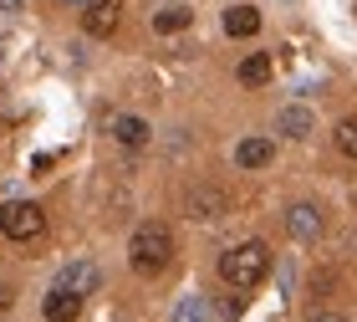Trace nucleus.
Returning <instances> with one entry per match:
<instances>
[{
  "instance_id": "6e6552de",
  "label": "nucleus",
  "mask_w": 357,
  "mask_h": 322,
  "mask_svg": "<svg viewBox=\"0 0 357 322\" xmlns=\"http://www.w3.org/2000/svg\"><path fill=\"white\" fill-rule=\"evenodd\" d=\"M56 281H61V286H72L77 297H92V292H97V281H102V271H97L92 261H67Z\"/></svg>"
},
{
  "instance_id": "0eeeda50",
  "label": "nucleus",
  "mask_w": 357,
  "mask_h": 322,
  "mask_svg": "<svg viewBox=\"0 0 357 322\" xmlns=\"http://www.w3.org/2000/svg\"><path fill=\"white\" fill-rule=\"evenodd\" d=\"M286 230H291V240H321V210L317 205H291Z\"/></svg>"
},
{
  "instance_id": "6ab92c4d",
  "label": "nucleus",
  "mask_w": 357,
  "mask_h": 322,
  "mask_svg": "<svg viewBox=\"0 0 357 322\" xmlns=\"http://www.w3.org/2000/svg\"><path fill=\"white\" fill-rule=\"evenodd\" d=\"M312 322H347V317H337V312H317Z\"/></svg>"
},
{
  "instance_id": "f03ea898",
  "label": "nucleus",
  "mask_w": 357,
  "mask_h": 322,
  "mask_svg": "<svg viewBox=\"0 0 357 322\" xmlns=\"http://www.w3.org/2000/svg\"><path fill=\"white\" fill-rule=\"evenodd\" d=\"M128 256H133V266L143 271V277L164 271L169 256H174V230H169V225H158V220H143L133 230V240H128Z\"/></svg>"
},
{
  "instance_id": "423d86ee",
  "label": "nucleus",
  "mask_w": 357,
  "mask_h": 322,
  "mask_svg": "<svg viewBox=\"0 0 357 322\" xmlns=\"http://www.w3.org/2000/svg\"><path fill=\"white\" fill-rule=\"evenodd\" d=\"M41 312H46V322H77V312H82V297L72 292V286H52L46 292V302H41Z\"/></svg>"
},
{
  "instance_id": "412c9836",
  "label": "nucleus",
  "mask_w": 357,
  "mask_h": 322,
  "mask_svg": "<svg viewBox=\"0 0 357 322\" xmlns=\"http://www.w3.org/2000/svg\"><path fill=\"white\" fill-rule=\"evenodd\" d=\"M67 6H87V0H67Z\"/></svg>"
},
{
  "instance_id": "dca6fc26",
  "label": "nucleus",
  "mask_w": 357,
  "mask_h": 322,
  "mask_svg": "<svg viewBox=\"0 0 357 322\" xmlns=\"http://www.w3.org/2000/svg\"><path fill=\"white\" fill-rule=\"evenodd\" d=\"M332 138H337V154L342 159H357V118H342Z\"/></svg>"
},
{
  "instance_id": "ddd939ff",
  "label": "nucleus",
  "mask_w": 357,
  "mask_h": 322,
  "mask_svg": "<svg viewBox=\"0 0 357 322\" xmlns=\"http://www.w3.org/2000/svg\"><path fill=\"white\" fill-rule=\"evenodd\" d=\"M275 128H281L286 138H306V133H312V108H281Z\"/></svg>"
},
{
  "instance_id": "9b49d317",
  "label": "nucleus",
  "mask_w": 357,
  "mask_h": 322,
  "mask_svg": "<svg viewBox=\"0 0 357 322\" xmlns=\"http://www.w3.org/2000/svg\"><path fill=\"white\" fill-rule=\"evenodd\" d=\"M261 31V10L255 6H230L225 10V36H255Z\"/></svg>"
},
{
  "instance_id": "a211bd4d",
  "label": "nucleus",
  "mask_w": 357,
  "mask_h": 322,
  "mask_svg": "<svg viewBox=\"0 0 357 322\" xmlns=\"http://www.w3.org/2000/svg\"><path fill=\"white\" fill-rule=\"evenodd\" d=\"M21 6H26V0H0V10H6V15H15Z\"/></svg>"
},
{
  "instance_id": "20e7f679",
  "label": "nucleus",
  "mask_w": 357,
  "mask_h": 322,
  "mask_svg": "<svg viewBox=\"0 0 357 322\" xmlns=\"http://www.w3.org/2000/svg\"><path fill=\"white\" fill-rule=\"evenodd\" d=\"M184 210L194 220H225V215H230V195H225L220 184H194L184 195Z\"/></svg>"
},
{
  "instance_id": "39448f33",
  "label": "nucleus",
  "mask_w": 357,
  "mask_h": 322,
  "mask_svg": "<svg viewBox=\"0 0 357 322\" xmlns=\"http://www.w3.org/2000/svg\"><path fill=\"white\" fill-rule=\"evenodd\" d=\"M118 21H123V0H87V10H82L87 36H112Z\"/></svg>"
},
{
  "instance_id": "f257e3e1",
  "label": "nucleus",
  "mask_w": 357,
  "mask_h": 322,
  "mask_svg": "<svg viewBox=\"0 0 357 322\" xmlns=\"http://www.w3.org/2000/svg\"><path fill=\"white\" fill-rule=\"evenodd\" d=\"M271 271V251L261 246V240H240V246H230L220 256V281L235 286V292H250V286H261Z\"/></svg>"
},
{
  "instance_id": "4468645a",
  "label": "nucleus",
  "mask_w": 357,
  "mask_h": 322,
  "mask_svg": "<svg viewBox=\"0 0 357 322\" xmlns=\"http://www.w3.org/2000/svg\"><path fill=\"white\" fill-rule=\"evenodd\" d=\"M240 82H245V87H266L271 82V57L266 52H250L245 61H240Z\"/></svg>"
},
{
  "instance_id": "f8f14e48",
  "label": "nucleus",
  "mask_w": 357,
  "mask_h": 322,
  "mask_svg": "<svg viewBox=\"0 0 357 322\" xmlns=\"http://www.w3.org/2000/svg\"><path fill=\"white\" fill-rule=\"evenodd\" d=\"M174 322H215V307H209V297H204V292H189V297H178Z\"/></svg>"
},
{
  "instance_id": "f3484780",
  "label": "nucleus",
  "mask_w": 357,
  "mask_h": 322,
  "mask_svg": "<svg viewBox=\"0 0 357 322\" xmlns=\"http://www.w3.org/2000/svg\"><path fill=\"white\" fill-rule=\"evenodd\" d=\"M10 118H15V108H10V98H6V92H0V128H6Z\"/></svg>"
},
{
  "instance_id": "1a4fd4ad",
  "label": "nucleus",
  "mask_w": 357,
  "mask_h": 322,
  "mask_svg": "<svg viewBox=\"0 0 357 322\" xmlns=\"http://www.w3.org/2000/svg\"><path fill=\"white\" fill-rule=\"evenodd\" d=\"M271 159H275V143L271 138H240L235 143V164L240 169H266Z\"/></svg>"
},
{
  "instance_id": "2eb2a0df",
  "label": "nucleus",
  "mask_w": 357,
  "mask_h": 322,
  "mask_svg": "<svg viewBox=\"0 0 357 322\" xmlns=\"http://www.w3.org/2000/svg\"><path fill=\"white\" fill-rule=\"evenodd\" d=\"M189 21H194L189 6H164V10H153V31H158V36H169V31H184Z\"/></svg>"
},
{
  "instance_id": "9d476101",
  "label": "nucleus",
  "mask_w": 357,
  "mask_h": 322,
  "mask_svg": "<svg viewBox=\"0 0 357 322\" xmlns=\"http://www.w3.org/2000/svg\"><path fill=\"white\" fill-rule=\"evenodd\" d=\"M149 133H153V128L143 123V118H133V112H123V118H112V138H118L123 149H143V143H149Z\"/></svg>"
},
{
  "instance_id": "aec40b11",
  "label": "nucleus",
  "mask_w": 357,
  "mask_h": 322,
  "mask_svg": "<svg viewBox=\"0 0 357 322\" xmlns=\"http://www.w3.org/2000/svg\"><path fill=\"white\" fill-rule=\"evenodd\" d=\"M10 302H15V292H10V286H0V307H10Z\"/></svg>"
},
{
  "instance_id": "7ed1b4c3",
  "label": "nucleus",
  "mask_w": 357,
  "mask_h": 322,
  "mask_svg": "<svg viewBox=\"0 0 357 322\" xmlns=\"http://www.w3.org/2000/svg\"><path fill=\"white\" fill-rule=\"evenodd\" d=\"M0 230H6V240H36V235L46 230L41 205H31V200H10L6 210H0Z\"/></svg>"
}]
</instances>
